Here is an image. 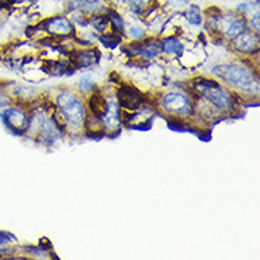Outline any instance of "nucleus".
Returning <instances> with one entry per match:
<instances>
[{
	"label": "nucleus",
	"instance_id": "21",
	"mask_svg": "<svg viewBox=\"0 0 260 260\" xmlns=\"http://www.w3.org/2000/svg\"><path fill=\"white\" fill-rule=\"evenodd\" d=\"M148 0H129V3H133L134 6H142V5H145Z\"/></svg>",
	"mask_w": 260,
	"mask_h": 260
},
{
	"label": "nucleus",
	"instance_id": "3",
	"mask_svg": "<svg viewBox=\"0 0 260 260\" xmlns=\"http://www.w3.org/2000/svg\"><path fill=\"white\" fill-rule=\"evenodd\" d=\"M58 107L61 110L64 118L73 125H80L84 121L85 111L81 101L70 92H63L58 95Z\"/></svg>",
	"mask_w": 260,
	"mask_h": 260
},
{
	"label": "nucleus",
	"instance_id": "20",
	"mask_svg": "<svg viewBox=\"0 0 260 260\" xmlns=\"http://www.w3.org/2000/svg\"><path fill=\"white\" fill-rule=\"evenodd\" d=\"M252 26L254 30H259V14H254L253 19H252Z\"/></svg>",
	"mask_w": 260,
	"mask_h": 260
},
{
	"label": "nucleus",
	"instance_id": "9",
	"mask_svg": "<svg viewBox=\"0 0 260 260\" xmlns=\"http://www.w3.org/2000/svg\"><path fill=\"white\" fill-rule=\"evenodd\" d=\"M44 28L53 33V35H70L73 31V26L71 23L63 16H57V17H53V19H49V20L44 23Z\"/></svg>",
	"mask_w": 260,
	"mask_h": 260
},
{
	"label": "nucleus",
	"instance_id": "10",
	"mask_svg": "<svg viewBox=\"0 0 260 260\" xmlns=\"http://www.w3.org/2000/svg\"><path fill=\"white\" fill-rule=\"evenodd\" d=\"M95 57L97 53L95 50H84V51H78L73 56V61L74 66L77 67H87V66H91L95 63Z\"/></svg>",
	"mask_w": 260,
	"mask_h": 260
},
{
	"label": "nucleus",
	"instance_id": "8",
	"mask_svg": "<svg viewBox=\"0 0 260 260\" xmlns=\"http://www.w3.org/2000/svg\"><path fill=\"white\" fill-rule=\"evenodd\" d=\"M233 46H235V49H238L242 53H253L259 47V42H257V37L252 33L242 31L240 35L235 37Z\"/></svg>",
	"mask_w": 260,
	"mask_h": 260
},
{
	"label": "nucleus",
	"instance_id": "17",
	"mask_svg": "<svg viewBox=\"0 0 260 260\" xmlns=\"http://www.w3.org/2000/svg\"><path fill=\"white\" fill-rule=\"evenodd\" d=\"M80 88H81L83 91L88 92L90 90H92V88H94V83H92L91 80H90L88 77L81 78V81H80Z\"/></svg>",
	"mask_w": 260,
	"mask_h": 260
},
{
	"label": "nucleus",
	"instance_id": "16",
	"mask_svg": "<svg viewBox=\"0 0 260 260\" xmlns=\"http://www.w3.org/2000/svg\"><path fill=\"white\" fill-rule=\"evenodd\" d=\"M141 54L145 57V58H154L158 54V49L155 46H147V47H142L140 50Z\"/></svg>",
	"mask_w": 260,
	"mask_h": 260
},
{
	"label": "nucleus",
	"instance_id": "18",
	"mask_svg": "<svg viewBox=\"0 0 260 260\" xmlns=\"http://www.w3.org/2000/svg\"><path fill=\"white\" fill-rule=\"evenodd\" d=\"M14 240H16V238L13 235L7 232H0V245H7L10 242H14Z\"/></svg>",
	"mask_w": 260,
	"mask_h": 260
},
{
	"label": "nucleus",
	"instance_id": "2",
	"mask_svg": "<svg viewBox=\"0 0 260 260\" xmlns=\"http://www.w3.org/2000/svg\"><path fill=\"white\" fill-rule=\"evenodd\" d=\"M193 88L199 94H202L205 99L212 103L219 110H231L233 107V100L231 94L225 91L218 83L206 80V78H198L193 81Z\"/></svg>",
	"mask_w": 260,
	"mask_h": 260
},
{
	"label": "nucleus",
	"instance_id": "12",
	"mask_svg": "<svg viewBox=\"0 0 260 260\" xmlns=\"http://www.w3.org/2000/svg\"><path fill=\"white\" fill-rule=\"evenodd\" d=\"M101 118H104V121H106V124L108 127H117L120 124V114H118L117 106L114 103H108L106 113H104V115Z\"/></svg>",
	"mask_w": 260,
	"mask_h": 260
},
{
	"label": "nucleus",
	"instance_id": "15",
	"mask_svg": "<svg viewBox=\"0 0 260 260\" xmlns=\"http://www.w3.org/2000/svg\"><path fill=\"white\" fill-rule=\"evenodd\" d=\"M108 16H110L108 19L113 21L114 27L117 28V30H120V31H122V28H124V21H122V19H121L120 16L117 13H114V12H110Z\"/></svg>",
	"mask_w": 260,
	"mask_h": 260
},
{
	"label": "nucleus",
	"instance_id": "19",
	"mask_svg": "<svg viewBox=\"0 0 260 260\" xmlns=\"http://www.w3.org/2000/svg\"><path fill=\"white\" fill-rule=\"evenodd\" d=\"M129 36L134 39H141L144 36V30L138 27H131L129 28Z\"/></svg>",
	"mask_w": 260,
	"mask_h": 260
},
{
	"label": "nucleus",
	"instance_id": "6",
	"mask_svg": "<svg viewBox=\"0 0 260 260\" xmlns=\"http://www.w3.org/2000/svg\"><path fill=\"white\" fill-rule=\"evenodd\" d=\"M218 19L219 28L229 39H235L242 31H245L246 21H245L243 17H240V16H236V14H226V16H220Z\"/></svg>",
	"mask_w": 260,
	"mask_h": 260
},
{
	"label": "nucleus",
	"instance_id": "11",
	"mask_svg": "<svg viewBox=\"0 0 260 260\" xmlns=\"http://www.w3.org/2000/svg\"><path fill=\"white\" fill-rule=\"evenodd\" d=\"M90 108L94 115L97 117H103L104 113H106L107 106H108V101L106 100V97H103L101 94H94L91 99H90Z\"/></svg>",
	"mask_w": 260,
	"mask_h": 260
},
{
	"label": "nucleus",
	"instance_id": "22",
	"mask_svg": "<svg viewBox=\"0 0 260 260\" xmlns=\"http://www.w3.org/2000/svg\"><path fill=\"white\" fill-rule=\"evenodd\" d=\"M7 104H9V100H7L5 95L0 94V107H6Z\"/></svg>",
	"mask_w": 260,
	"mask_h": 260
},
{
	"label": "nucleus",
	"instance_id": "14",
	"mask_svg": "<svg viewBox=\"0 0 260 260\" xmlns=\"http://www.w3.org/2000/svg\"><path fill=\"white\" fill-rule=\"evenodd\" d=\"M186 19L189 21L190 24H193V26H198V24H201V13H199V7L198 6H190V9L188 10V13H186Z\"/></svg>",
	"mask_w": 260,
	"mask_h": 260
},
{
	"label": "nucleus",
	"instance_id": "1",
	"mask_svg": "<svg viewBox=\"0 0 260 260\" xmlns=\"http://www.w3.org/2000/svg\"><path fill=\"white\" fill-rule=\"evenodd\" d=\"M213 73L228 84L240 88L243 91H257V81L252 73L239 64H222L213 69Z\"/></svg>",
	"mask_w": 260,
	"mask_h": 260
},
{
	"label": "nucleus",
	"instance_id": "4",
	"mask_svg": "<svg viewBox=\"0 0 260 260\" xmlns=\"http://www.w3.org/2000/svg\"><path fill=\"white\" fill-rule=\"evenodd\" d=\"M162 107L168 113L178 114V115H189L192 113V104L185 97L183 94L179 92H168L162 97Z\"/></svg>",
	"mask_w": 260,
	"mask_h": 260
},
{
	"label": "nucleus",
	"instance_id": "13",
	"mask_svg": "<svg viewBox=\"0 0 260 260\" xmlns=\"http://www.w3.org/2000/svg\"><path fill=\"white\" fill-rule=\"evenodd\" d=\"M162 50L168 54H174V53H181L183 50V46L178 39L169 37V39H165L162 42Z\"/></svg>",
	"mask_w": 260,
	"mask_h": 260
},
{
	"label": "nucleus",
	"instance_id": "5",
	"mask_svg": "<svg viewBox=\"0 0 260 260\" xmlns=\"http://www.w3.org/2000/svg\"><path fill=\"white\" fill-rule=\"evenodd\" d=\"M3 122L14 134H24L28 128V118L20 108H7L3 113Z\"/></svg>",
	"mask_w": 260,
	"mask_h": 260
},
{
	"label": "nucleus",
	"instance_id": "7",
	"mask_svg": "<svg viewBox=\"0 0 260 260\" xmlns=\"http://www.w3.org/2000/svg\"><path fill=\"white\" fill-rule=\"evenodd\" d=\"M118 101L122 108L127 110H137L142 104V94L140 90H137L133 85L124 84L118 88Z\"/></svg>",
	"mask_w": 260,
	"mask_h": 260
}]
</instances>
